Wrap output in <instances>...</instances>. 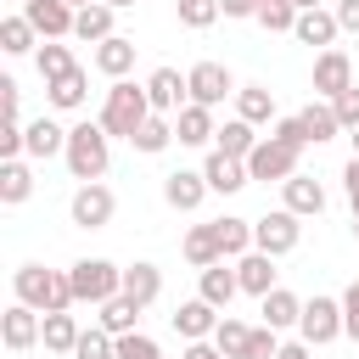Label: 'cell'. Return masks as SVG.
<instances>
[{"mask_svg": "<svg viewBox=\"0 0 359 359\" xmlns=\"http://www.w3.org/2000/svg\"><path fill=\"white\" fill-rule=\"evenodd\" d=\"M67 174L79 180V185H90V180H101L107 174V163H112V135L101 129V118H84V123H73L67 129Z\"/></svg>", "mask_w": 359, "mask_h": 359, "instance_id": "6da1fadb", "label": "cell"}, {"mask_svg": "<svg viewBox=\"0 0 359 359\" xmlns=\"http://www.w3.org/2000/svg\"><path fill=\"white\" fill-rule=\"evenodd\" d=\"M11 292H17V303H28V309H39V314H56V309H73V280H67V269H45V264H22V269L11 275Z\"/></svg>", "mask_w": 359, "mask_h": 359, "instance_id": "7a4b0ae2", "label": "cell"}, {"mask_svg": "<svg viewBox=\"0 0 359 359\" xmlns=\"http://www.w3.org/2000/svg\"><path fill=\"white\" fill-rule=\"evenodd\" d=\"M151 118V95H146V84H129V79H112V90H107V101H101V129L112 135V140H135V129Z\"/></svg>", "mask_w": 359, "mask_h": 359, "instance_id": "3957f363", "label": "cell"}, {"mask_svg": "<svg viewBox=\"0 0 359 359\" xmlns=\"http://www.w3.org/2000/svg\"><path fill=\"white\" fill-rule=\"evenodd\" d=\"M67 280H73V303H90V309H101L107 297L123 292V269L112 258H79V264H67Z\"/></svg>", "mask_w": 359, "mask_h": 359, "instance_id": "277c9868", "label": "cell"}, {"mask_svg": "<svg viewBox=\"0 0 359 359\" xmlns=\"http://www.w3.org/2000/svg\"><path fill=\"white\" fill-rule=\"evenodd\" d=\"M297 157H303L297 146H286V140L264 135V140L252 146V157H247V174H252V180H264V185H269V180H275V185H286V180L297 174Z\"/></svg>", "mask_w": 359, "mask_h": 359, "instance_id": "5b68a950", "label": "cell"}, {"mask_svg": "<svg viewBox=\"0 0 359 359\" xmlns=\"http://www.w3.org/2000/svg\"><path fill=\"white\" fill-rule=\"evenodd\" d=\"M297 241H303V224H297V213H292V208H275V213L252 219V247H258V252L286 258Z\"/></svg>", "mask_w": 359, "mask_h": 359, "instance_id": "8992f818", "label": "cell"}, {"mask_svg": "<svg viewBox=\"0 0 359 359\" xmlns=\"http://www.w3.org/2000/svg\"><path fill=\"white\" fill-rule=\"evenodd\" d=\"M112 213H118V196H112L101 180L79 185V191H73V202H67V219H73L79 230H107V224H112Z\"/></svg>", "mask_w": 359, "mask_h": 359, "instance_id": "52a82bcc", "label": "cell"}, {"mask_svg": "<svg viewBox=\"0 0 359 359\" xmlns=\"http://www.w3.org/2000/svg\"><path fill=\"white\" fill-rule=\"evenodd\" d=\"M297 337L314 342V348L337 342L342 337V297H309L303 303V320H297Z\"/></svg>", "mask_w": 359, "mask_h": 359, "instance_id": "ba28073f", "label": "cell"}, {"mask_svg": "<svg viewBox=\"0 0 359 359\" xmlns=\"http://www.w3.org/2000/svg\"><path fill=\"white\" fill-rule=\"evenodd\" d=\"M348 84H353V62H348V50H342V45L320 50V56H314V95H320V101H337Z\"/></svg>", "mask_w": 359, "mask_h": 359, "instance_id": "9c48e42d", "label": "cell"}, {"mask_svg": "<svg viewBox=\"0 0 359 359\" xmlns=\"http://www.w3.org/2000/svg\"><path fill=\"white\" fill-rule=\"evenodd\" d=\"M185 84H191V101H202V107H219L224 95H236L241 84L230 79V67L224 62H196L191 73H185Z\"/></svg>", "mask_w": 359, "mask_h": 359, "instance_id": "30bf717a", "label": "cell"}, {"mask_svg": "<svg viewBox=\"0 0 359 359\" xmlns=\"http://www.w3.org/2000/svg\"><path fill=\"white\" fill-rule=\"evenodd\" d=\"M202 196H208V174H202V168H174V174H163V202H168L174 213H196Z\"/></svg>", "mask_w": 359, "mask_h": 359, "instance_id": "8fae6325", "label": "cell"}, {"mask_svg": "<svg viewBox=\"0 0 359 359\" xmlns=\"http://www.w3.org/2000/svg\"><path fill=\"white\" fill-rule=\"evenodd\" d=\"M22 17L39 28V39H67L79 11H73L67 0H22Z\"/></svg>", "mask_w": 359, "mask_h": 359, "instance_id": "7c38bea8", "label": "cell"}, {"mask_svg": "<svg viewBox=\"0 0 359 359\" xmlns=\"http://www.w3.org/2000/svg\"><path fill=\"white\" fill-rule=\"evenodd\" d=\"M62 151H67V129H62L56 118H34V123H22V157L45 163V157H62Z\"/></svg>", "mask_w": 359, "mask_h": 359, "instance_id": "4fadbf2b", "label": "cell"}, {"mask_svg": "<svg viewBox=\"0 0 359 359\" xmlns=\"http://www.w3.org/2000/svg\"><path fill=\"white\" fill-rule=\"evenodd\" d=\"M219 320H224V309H213L208 297H191V303H180V309H174V331H180L185 342L213 337V331H219Z\"/></svg>", "mask_w": 359, "mask_h": 359, "instance_id": "5bb4252c", "label": "cell"}, {"mask_svg": "<svg viewBox=\"0 0 359 359\" xmlns=\"http://www.w3.org/2000/svg\"><path fill=\"white\" fill-rule=\"evenodd\" d=\"M39 325H45V314H39V309L11 303V309H6V320H0V337H6V348H11V353H28V348L39 342Z\"/></svg>", "mask_w": 359, "mask_h": 359, "instance_id": "9a60e30c", "label": "cell"}, {"mask_svg": "<svg viewBox=\"0 0 359 359\" xmlns=\"http://www.w3.org/2000/svg\"><path fill=\"white\" fill-rule=\"evenodd\" d=\"M146 95H151V112H180L185 101H191V84L180 79V67H157L151 79H146Z\"/></svg>", "mask_w": 359, "mask_h": 359, "instance_id": "2e32d148", "label": "cell"}, {"mask_svg": "<svg viewBox=\"0 0 359 359\" xmlns=\"http://www.w3.org/2000/svg\"><path fill=\"white\" fill-rule=\"evenodd\" d=\"M219 135V123H213V107H202V101H185L180 112H174V140L180 146H208Z\"/></svg>", "mask_w": 359, "mask_h": 359, "instance_id": "e0dca14e", "label": "cell"}, {"mask_svg": "<svg viewBox=\"0 0 359 359\" xmlns=\"http://www.w3.org/2000/svg\"><path fill=\"white\" fill-rule=\"evenodd\" d=\"M202 174H208V191H219V196H230V191H241V185H252V174H247V163L241 157H230V151H208V163H202Z\"/></svg>", "mask_w": 359, "mask_h": 359, "instance_id": "ac0fdd59", "label": "cell"}, {"mask_svg": "<svg viewBox=\"0 0 359 359\" xmlns=\"http://www.w3.org/2000/svg\"><path fill=\"white\" fill-rule=\"evenodd\" d=\"M280 208H292L297 219H314V213H325V185L314 180V174H292L286 185H280Z\"/></svg>", "mask_w": 359, "mask_h": 359, "instance_id": "d6986e66", "label": "cell"}, {"mask_svg": "<svg viewBox=\"0 0 359 359\" xmlns=\"http://www.w3.org/2000/svg\"><path fill=\"white\" fill-rule=\"evenodd\" d=\"M303 45H314V50H331L337 45V34H342V22H337V11H325V6H314V11H297V28H292Z\"/></svg>", "mask_w": 359, "mask_h": 359, "instance_id": "ffe728a7", "label": "cell"}, {"mask_svg": "<svg viewBox=\"0 0 359 359\" xmlns=\"http://www.w3.org/2000/svg\"><path fill=\"white\" fill-rule=\"evenodd\" d=\"M236 292H241V275H236L224 258H219V264H208V269H202V280H196V297H208L213 309H230V303H236Z\"/></svg>", "mask_w": 359, "mask_h": 359, "instance_id": "44dd1931", "label": "cell"}, {"mask_svg": "<svg viewBox=\"0 0 359 359\" xmlns=\"http://www.w3.org/2000/svg\"><path fill=\"white\" fill-rule=\"evenodd\" d=\"M112 6L107 0H90V6H79V17H73V39H84V45H101V39H112L118 28H112Z\"/></svg>", "mask_w": 359, "mask_h": 359, "instance_id": "7402d4cb", "label": "cell"}, {"mask_svg": "<svg viewBox=\"0 0 359 359\" xmlns=\"http://www.w3.org/2000/svg\"><path fill=\"white\" fill-rule=\"evenodd\" d=\"M236 275H241V292H247V297L275 292V258H269V252H258V247L236 258Z\"/></svg>", "mask_w": 359, "mask_h": 359, "instance_id": "603a6c76", "label": "cell"}, {"mask_svg": "<svg viewBox=\"0 0 359 359\" xmlns=\"http://www.w3.org/2000/svg\"><path fill=\"white\" fill-rule=\"evenodd\" d=\"M135 50H140V45H135L129 34H112V39L95 45V67H101L107 79H123V73L135 67Z\"/></svg>", "mask_w": 359, "mask_h": 359, "instance_id": "cb8c5ba5", "label": "cell"}, {"mask_svg": "<svg viewBox=\"0 0 359 359\" xmlns=\"http://www.w3.org/2000/svg\"><path fill=\"white\" fill-rule=\"evenodd\" d=\"M84 95H90L84 67H73V73H62V79H50V84H45V101H50L56 112H79V107H84Z\"/></svg>", "mask_w": 359, "mask_h": 359, "instance_id": "d4e9b609", "label": "cell"}, {"mask_svg": "<svg viewBox=\"0 0 359 359\" xmlns=\"http://www.w3.org/2000/svg\"><path fill=\"white\" fill-rule=\"evenodd\" d=\"M28 196H34V168H28L22 157H6V163H0V202H6V208H22Z\"/></svg>", "mask_w": 359, "mask_h": 359, "instance_id": "484cf974", "label": "cell"}, {"mask_svg": "<svg viewBox=\"0 0 359 359\" xmlns=\"http://www.w3.org/2000/svg\"><path fill=\"white\" fill-rule=\"evenodd\" d=\"M258 303H264V325H275V331H292V325L303 320V297H297V292H286V286L264 292Z\"/></svg>", "mask_w": 359, "mask_h": 359, "instance_id": "4316f807", "label": "cell"}, {"mask_svg": "<svg viewBox=\"0 0 359 359\" xmlns=\"http://www.w3.org/2000/svg\"><path fill=\"white\" fill-rule=\"evenodd\" d=\"M79 337H84V325H79L67 309L45 314V325H39V342H45L50 353H73V348H79Z\"/></svg>", "mask_w": 359, "mask_h": 359, "instance_id": "83f0119b", "label": "cell"}, {"mask_svg": "<svg viewBox=\"0 0 359 359\" xmlns=\"http://www.w3.org/2000/svg\"><path fill=\"white\" fill-rule=\"evenodd\" d=\"M236 118H247V123H275V90H269V84H241V90H236Z\"/></svg>", "mask_w": 359, "mask_h": 359, "instance_id": "f1b7e54d", "label": "cell"}, {"mask_svg": "<svg viewBox=\"0 0 359 359\" xmlns=\"http://www.w3.org/2000/svg\"><path fill=\"white\" fill-rule=\"evenodd\" d=\"M213 146L247 163V157H252V146H258V123H247V118H224V123H219V135H213Z\"/></svg>", "mask_w": 359, "mask_h": 359, "instance_id": "f546056e", "label": "cell"}, {"mask_svg": "<svg viewBox=\"0 0 359 359\" xmlns=\"http://www.w3.org/2000/svg\"><path fill=\"white\" fill-rule=\"evenodd\" d=\"M180 252H185V264H196V269H208V264H219L224 252H219V230L213 224H191L185 230V241H180Z\"/></svg>", "mask_w": 359, "mask_h": 359, "instance_id": "4dcf8cb0", "label": "cell"}, {"mask_svg": "<svg viewBox=\"0 0 359 359\" xmlns=\"http://www.w3.org/2000/svg\"><path fill=\"white\" fill-rule=\"evenodd\" d=\"M123 292H129L140 309H146V303H157V292H163V269H157V264H146V258H140V264H123Z\"/></svg>", "mask_w": 359, "mask_h": 359, "instance_id": "1f68e13d", "label": "cell"}, {"mask_svg": "<svg viewBox=\"0 0 359 359\" xmlns=\"http://www.w3.org/2000/svg\"><path fill=\"white\" fill-rule=\"evenodd\" d=\"M135 151H146V157H157V151H168L174 146V118L168 112H151L140 129H135V140H129Z\"/></svg>", "mask_w": 359, "mask_h": 359, "instance_id": "d6a6232c", "label": "cell"}, {"mask_svg": "<svg viewBox=\"0 0 359 359\" xmlns=\"http://www.w3.org/2000/svg\"><path fill=\"white\" fill-rule=\"evenodd\" d=\"M135 320H140V303H135L129 292H118V297H107V303H101V314H95V325H107L112 337H123V331H140Z\"/></svg>", "mask_w": 359, "mask_h": 359, "instance_id": "836d02e7", "label": "cell"}, {"mask_svg": "<svg viewBox=\"0 0 359 359\" xmlns=\"http://www.w3.org/2000/svg\"><path fill=\"white\" fill-rule=\"evenodd\" d=\"M213 230H219V252H224V258H241V252H252V219H236V213H224V219H213Z\"/></svg>", "mask_w": 359, "mask_h": 359, "instance_id": "e575fe53", "label": "cell"}, {"mask_svg": "<svg viewBox=\"0 0 359 359\" xmlns=\"http://www.w3.org/2000/svg\"><path fill=\"white\" fill-rule=\"evenodd\" d=\"M34 45H39V28H34V22L22 17V11L0 22V50H6V56H28Z\"/></svg>", "mask_w": 359, "mask_h": 359, "instance_id": "d590c367", "label": "cell"}, {"mask_svg": "<svg viewBox=\"0 0 359 359\" xmlns=\"http://www.w3.org/2000/svg\"><path fill=\"white\" fill-rule=\"evenodd\" d=\"M297 118H303V129H309V146H320V140H337V129H342L331 101H309Z\"/></svg>", "mask_w": 359, "mask_h": 359, "instance_id": "8d00e7d4", "label": "cell"}, {"mask_svg": "<svg viewBox=\"0 0 359 359\" xmlns=\"http://www.w3.org/2000/svg\"><path fill=\"white\" fill-rule=\"evenodd\" d=\"M34 62H39V79L50 84V79H62V73H73L79 62H73V50L62 45V39H45L39 50H34Z\"/></svg>", "mask_w": 359, "mask_h": 359, "instance_id": "74e56055", "label": "cell"}, {"mask_svg": "<svg viewBox=\"0 0 359 359\" xmlns=\"http://www.w3.org/2000/svg\"><path fill=\"white\" fill-rule=\"evenodd\" d=\"M174 11H180V28H213L224 17L219 0H174Z\"/></svg>", "mask_w": 359, "mask_h": 359, "instance_id": "f35d334b", "label": "cell"}, {"mask_svg": "<svg viewBox=\"0 0 359 359\" xmlns=\"http://www.w3.org/2000/svg\"><path fill=\"white\" fill-rule=\"evenodd\" d=\"M73 359H118V337H112L107 325H90V331L79 337V348H73Z\"/></svg>", "mask_w": 359, "mask_h": 359, "instance_id": "ab89813d", "label": "cell"}, {"mask_svg": "<svg viewBox=\"0 0 359 359\" xmlns=\"http://www.w3.org/2000/svg\"><path fill=\"white\" fill-rule=\"evenodd\" d=\"M247 337H252V325H241V320H219V331H213V342H219V353H230V359H247Z\"/></svg>", "mask_w": 359, "mask_h": 359, "instance_id": "60d3db41", "label": "cell"}, {"mask_svg": "<svg viewBox=\"0 0 359 359\" xmlns=\"http://www.w3.org/2000/svg\"><path fill=\"white\" fill-rule=\"evenodd\" d=\"M258 22H264L269 34H292V28H297V6H292V0H264V6H258Z\"/></svg>", "mask_w": 359, "mask_h": 359, "instance_id": "b9f144b4", "label": "cell"}, {"mask_svg": "<svg viewBox=\"0 0 359 359\" xmlns=\"http://www.w3.org/2000/svg\"><path fill=\"white\" fill-rule=\"evenodd\" d=\"M118 359H163V353H157V342L146 331H123L118 337Z\"/></svg>", "mask_w": 359, "mask_h": 359, "instance_id": "7bdbcfd3", "label": "cell"}, {"mask_svg": "<svg viewBox=\"0 0 359 359\" xmlns=\"http://www.w3.org/2000/svg\"><path fill=\"white\" fill-rule=\"evenodd\" d=\"M6 157H22V118L17 112H6V123H0V163Z\"/></svg>", "mask_w": 359, "mask_h": 359, "instance_id": "ee69618b", "label": "cell"}, {"mask_svg": "<svg viewBox=\"0 0 359 359\" xmlns=\"http://www.w3.org/2000/svg\"><path fill=\"white\" fill-rule=\"evenodd\" d=\"M269 135H275V140H286V146H297V151L309 146V129H303V118H275V123H269Z\"/></svg>", "mask_w": 359, "mask_h": 359, "instance_id": "f6af8a7d", "label": "cell"}, {"mask_svg": "<svg viewBox=\"0 0 359 359\" xmlns=\"http://www.w3.org/2000/svg\"><path fill=\"white\" fill-rule=\"evenodd\" d=\"M275 325H252V337H247V359H275Z\"/></svg>", "mask_w": 359, "mask_h": 359, "instance_id": "bcb514c9", "label": "cell"}, {"mask_svg": "<svg viewBox=\"0 0 359 359\" xmlns=\"http://www.w3.org/2000/svg\"><path fill=\"white\" fill-rule=\"evenodd\" d=\"M331 107H337V123H342V129H359V84H348Z\"/></svg>", "mask_w": 359, "mask_h": 359, "instance_id": "7dc6e473", "label": "cell"}, {"mask_svg": "<svg viewBox=\"0 0 359 359\" xmlns=\"http://www.w3.org/2000/svg\"><path fill=\"white\" fill-rule=\"evenodd\" d=\"M342 337H353V342H359V280L342 292Z\"/></svg>", "mask_w": 359, "mask_h": 359, "instance_id": "c3c4849f", "label": "cell"}, {"mask_svg": "<svg viewBox=\"0 0 359 359\" xmlns=\"http://www.w3.org/2000/svg\"><path fill=\"white\" fill-rule=\"evenodd\" d=\"M342 196H348V208L359 219V157H348V168H342Z\"/></svg>", "mask_w": 359, "mask_h": 359, "instance_id": "681fc988", "label": "cell"}, {"mask_svg": "<svg viewBox=\"0 0 359 359\" xmlns=\"http://www.w3.org/2000/svg\"><path fill=\"white\" fill-rule=\"evenodd\" d=\"M180 359H230V353H219V342L213 337H202V342H185V353Z\"/></svg>", "mask_w": 359, "mask_h": 359, "instance_id": "f907efd6", "label": "cell"}, {"mask_svg": "<svg viewBox=\"0 0 359 359\" xmlns=\"http://www.w3.org/2000/svg\"><path fill=\"white\" fill-rule=\"evenodd\" d=\"M331 11H337V22H342V34H359V0H337Z\"/></svg>", "mask_w": 359, "mask_h": 359, "instance_id": "816d5d0a", "label": "cell"}, {"mask_svg": "<svg viewBox=\"0 0 359 359\" xmlns=\"http://www.w3.org/2000/svg\"><path fill=\"white\" fill-rule=\"evenodd\" d=\"M309 353H314V342H303V337H292V342L275 348V359H309Z\"/></svg>", "mask_w": 359, "mask_h": 359, "instance_id": "f5cc1de1", "label": "cell"}, {"mask_svg": "<svg viewBox=\"0 0 359 359\" xmlns=\"http://www.w3.org/2000/svg\"><path fill=\"white\" fill-rule=\"evenodd\" d=\"M224 17H258V0H219Z\"/></svg>", "mask_w": 359, "mask_h": 359, "instance_id": "db71d44e", "label": "cell"}, {"mask_svg": "<svg viewBox=\"0 0 359 359\" xmlns=\"http://www.w3.org/2000/svg\"><path fill=\"white\" fill-rule=\"evenodd\" d=\"M292 6H297V11H314V6H325V0H292Z\"/></svg>", "mask_w": 359, "mask_h": 359, "instance_id": "11a10c76", "label": "cell"}, {"mask_svg": "<svg viewBox=\"0 0 359 359\" xmlns=\"http://www.w3.org/2000/svg\"><path fill=\"white\" fill-rule=\"evenodd\" d=\"M107 6H112V11H129V6H135V0H107Z\"/></svg>", "mask_w": 359, "mask_h": 359, "instance_id": "9f6ffc18", "label": "cell"}, {"mask_svg": "<svg viewBox=\"0 0 359 359\" xmlns=\"http://www.w3.org/2000/svg\"><path fill=\"white\" fill-rule=\"evenodd\" d=\"M348 140H353V157H359V129H348Z\"/></svg>", "mask_w": 359, "mask_h": 359, "instance_id": "6f0895ef", "label": "cell"}, {"mask_svg": "<svg viewBox=\"0 0 359 359\" xmlns=\"http://www.w3.org/2000/svg\"><path fill=\"white\" fill-rule=\"evenodd\" d=\"M67 6H73V11H79V6H90V0H67Z\"/></svg>", "mask_w": 359, "mask_h": 359, "instance_id": "680465c9", "label": "cell"}, {"mask_svg": "<svg viewBox=\"0 0 359 359\" xmlns=\"http://www.w3.org/2000/svg\"><path fill=\"white\" fill-rule=\"evenodd\" d=\"M353 241H359V219H353Z\"/></svg>", "mask_w": 359, "mask_h": 359, "instance_id": "91938a15", "label": "cell"}, {"mask_svg": "<svg viewBox=\"0 0 359 359\" xmlns=\"http://www.w3.org/2000/svg\"><path fill=\"white\" fill-rule=\"evenodd\" d=\"M258 6H264V0H258Z\"/></svg>", "mask_w": 359, "mask_h": 359, "instance_id": "94428289", "label": "cell"}]
</instances>
